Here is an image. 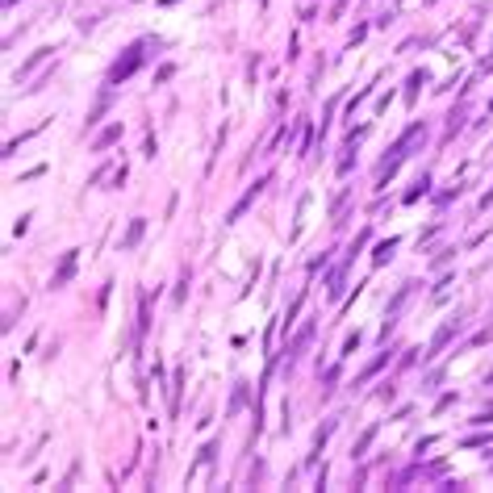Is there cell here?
<instances>
[{"instance_id":"277c9868","label":"cell","mask_w":493,"mask_h":493,"mask_svg":"<svg viewBox=\"0 0 493 493\" xmlns=\"http://www.w3.org/2000/svg\"><path fill=\"white\" fill-rule=\"evenodd\" d=\"M310 339H314V322H306V326H301V335L293 339V347H289V368H293L297 359H301V352L310 347Z\"/></svg>"},{"instance_id":"7a4b0ae2","label":"cell","mask_w":493,"mask_h":493,"mask_svg":"<svg viewBox=\"0 0 493 493\" xmlns=\"http://www.w3.org/2000/svg\"><path fill=\"white\" fill-rule=\"evenodd\" d=\"M138 67H142V42L126 46V50L113 59V67H109V84H122V80H130Z\"/></svg>"},{"instance_id":"5b68a950","label":"cell","mask_w":493,"mask_h":493,"mask_svg":"<svg viewBox=\"0 0 493 493\" xmlns=\"http://www.w3.org/2000/svg\"><path fill=\"white\" fill-rule=\"evenodd\" d=\"M50 54H54V50H50V46H42V50H38V54H34V59H30V63H25V67H21V71H17V76H13V84H21V80H25V76H30V71H34V67H38V63H46V59H50Z\"/></svg>"},{"instance_id":"5bb4252c","label":"cell","mask_w":493,"mask_h":493,"mask_svg":"<svg viewBox=\"0 0 493 493\" xmlns=\"http://www.w3.org/2000/svg\"><path fill=\"white\" fill-rule=\"evenodd\" d=\"M4 4H17V0H4Z\"/></svg>"},{"instance_id":"8fae6325","label":"cell","mask_w":493,"mask_h":493,"mask_svg":"<svg viewBox=\"0 0 493 493\" xmlns=\"http://www.w3.org/2000/svg\"><path fill=\"white\" fill-rule=\"evenodd\" d=\"M393 247H398V243H393V238H389V243H381V247H376V255H372V260H376V264H385V260H389V255H393Z\"/></svg>"},{"instance_id":"30bf717a","label":"cell","mask_w":493,"mask_h":493,"mask_svg":"<svg viewBox=\"0 0 493 493\" xmlns=\"http://www.w3.org/2000/svg\"><path fill=\"white\" fill-rule=\"evenodd\" d=\"M113 138H122V126H109V130H105V134L96 138V151H105V146H109V142H113Z\"/></svg>"},{"instance_id":"8992f818","label":"cell","mask_w":493,"mask_h":493,"mask_svg":"<svg viewBox=\"0 0 493 493\" xmlns=\"http://www.w3.org/2000/svg\"><path fill=\"white\" fill-rule=\"evenodd\" d=\"M451 335H456V322H448V326H443V330H439V335L431 339V356H439V352L448 347V343H451Z\"/></svg>"},{"instance_id":"4fadbf2b","label":"cell","mask_w":493,"mask_h":493,"mask_svg":"<svg viewBox=\"0 0 493 493\" xmlns=\"http://www.w3.org/2000/svg\"><path fill=\"white\" fill-rule=\"evenodd\" d=\"M372 435H376V431H368V435H364V439H359L356 448H352V456H364V451H368V443H372Z\"/></svg>"},{"instance_id":"7c38bea8","label":"cell","mask_w":493,"mask_h":493,"mask_svg":"<svg viewBox=\"0 0 493 493\" xmlns=\"http://www.w3.org/2000/svg\"><path fill=\"white\" fill-rule=\"evenodd\" d=\"M418 84H422V76L414 71V76H410V88H405V100H410V105H414V96H418Z\"/></svg>"},{"instance_id":"ba28073f","label":"cell","mask_w":493,"mask_h":493,"mask_svg":"<svg viewBox=\"0 0 493 493\" xmlns=\"http://www.w3.org/2000/svg\"><path fill=\"white\" fill-rule=\"evenodd\" d=\"M146 326H151V301L142 297L138 301V335H146Z\"/></svg>"},{"instance_id":"6da1fadb","label":"cell","mask_w":493,"mask_h":493,"mask_svg":"<svg viewBox=\"0 0 493 493\" xmlns=\"http://www.w3.org/2000/svg\"><path fill=\"white\" fill-rule=\"evenodd\" d=\"M418 138H427V126H422V122H414V126H410V130H405V134L398 138V142H393V151H389V155H385V159H381V168H376V180H381V184H385V180L393 176V172H398V168H402L405 151H410V146H414V142H418Z\"/></svg>"},{"instance_id":"52a82bcc","label":"cell","mask_w":493,"mask_h":493,"mask_svg":"<svg viewBox=\"0 0 493 493\" xmlns=\"http://www.w3.org/2000/svg\"><path fill=\"white\" fill-rule=\"evenodd\" d=\"M142 230H146V222H142V218H134V222H130V230H126V238H122V247H126V251H130V247H138Z\"/></svg>"},{"instance_id":"9c48e42d","label":"cell","mask_w":493,"mask_h":493,"mask_svg":"<svg viewBox=\"0 0 493 493\" xmlns=\"http://www.w3.org/2000/svg\"><path fill=\"white\" fill-rule=\"evenodd\" d=\"M330 431H335V422H326V427L318 431V439H314V451H310V460H318V456H322V443L330 439Z\"/></svg>"},{"instance_id":"9a60e30c","label":"cell","mask_w":493,"mask_h":493,"mask_svg":"<svg viewBox=\"0 0 493 493\" xmlns=\"http://www.w3.org/2000/svg\"><path fill=\"white\" fill-rule=\"evenodd\" d=\"M489 113H493V100H489Z\"/></svg>"},{"instance_id":"3957f363","label":"cell","mask_w":493,"mask_h":493,"mask_svg":"<svg viewBox=\"0 0 493 493\" xmlns=\"http://www.w3.org/2000/svg\"><path fill=\"white\" fill-rule=\"evenodd\" d=\"M76 255H80V251H67V255H63V264H59V272L50 276V289H63V284H67V280L76 276Z\"/></svg>"}]
</instances>
